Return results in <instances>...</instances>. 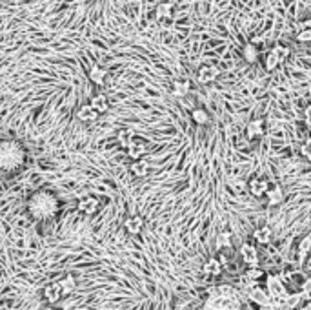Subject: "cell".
<instances>
[{"label":"cell","instance_id":"1","mask_svg":"<svg viewBox=\"0 0 311 310\" xmlns=\"http://www.w3.org/2000/svg\"><path fill=\"white\" fill-rule=\"evenodd\" d=\"M58 210H60V201L49 190H38L27 199V212L37 221L53 219L58 214Z\"/></svg>","mask_w":311,"mask_h":310},{"label":"cell","instance_id":"2","mask_svg":"<svg viewBox=\"0 0 311 310\" xmlns=\"http://www.w3.org/2000/svg\"><path fill=\"white\" fill-rule=\"evenodd\" d=\"M27 152L22 143L15 139L0 141V171L4 173H15L22 170L26 164Z\"/></svg>","mask_w":311,"mask_h":310},{"label":"cell","instance_id":"3","mask_svg":"<svg viewBox=\"0 0 311 310\" xmlns=\"http://www.w3.org/2000/svg\"><path fill=\"white\" fill-rule=\"evenodd\" d=\"M266 287H268V294L271 296V300H277V301H282L284 303L288 300V289H286L284 285H282V279L279 276H275V274H268L266 276Z\"/></svg>","mask_w":311,"mask_h":310},{"label":"cell","instance_id":"4","mask_svg":"<svg viewBox=\"0 0 311 310\" xmlns=\"http://www.w3.org/2000/svg\"><path fill=\"white\" fill-rule=\"evenodd\" d=\"M246 296H248V300L253 303V305H257V307H268V305H271V296L268 294V290H264L262 287H251V289L246 292Z\"/></svg>","mask_w":311,"mask_h":310},{"label":"cell","instance_id":"5","mask_svg":"<svg viewBox=\"0 0 311 310\" xmlns=\"http://www.w3.org/2000/svg\"><path fill=\"white\" fill-rule=\"evenodd\" d=\"M240 257L248 267H260V257L259 250L253 243H242L240 246Z\"/></svg>","mask_w":311,"mask_h":310},{"label":"cell","instance_id":"6","mask_svg":"<svg viewBox=\"0 0 311 310\" xmlns=\"http://www.w3.org/2000/svg\"><path fill=\"white\" fill-rule=\"evenodd\" d=\"M233 305H235V301L233 300H227V298H222L220 294H215V296H209L204 303V310H233Z\"/></svg>","mask_w":311,"mask_h":310},{"label":"cell","instance_id":"7","mask_svg":"<svg viewBox=\"0 0 311 310\" xmlns=\"http://www.w3.org/2000/svg\"><path fill=\"white\" fill-rule=\"evenodd\" d=\"M269 181L264 179V177H253L248 181V192L253 195V197H264L266 192L269 190Z\"/></svg>","mask_w":311,"mask_h":310},{"label":"cell","instance_id":"8","mask_svg":"<svg viewBox=\"0 0 311 310\" xmlns=\"http://www.w3.org/2000/svg\"><path fill=\"white\" fill-rule=\"evenodd\" d=\"M101 208V203H99V199L93 197V195H88V197H82L79 199V203H77V210H79L80 214L84 215H93L99 212Z\"/></svg>","mask_w":311,"mask_h":310},{"label":"cell","instance_id":"9","mask_svg":"<svg viewBox=\"0 0 311 310\" xmlns=\"http://www.w3.org/2000/svg\"><path fill=\"white\" fill-rule=\"evenodd\" d=\"M197 79L201 84H211V82H215L218 79V68L213 64H204L199 68L197 71Z\"/></svg>","mask_w":311,"mask_h":310},{"label":"cell","instance_id":"10","mask_svg":"<svg viewBox=\"0 0 311 310\" xmlns=\"http://www.w3.org/2000/svg\"><path fill=\"white\" fill-rule=\"evenodd\" d=\"M44 298H46V301H48L49 305H55V303H58V301L62 300L64 294H62V287H60V283H49L48 287H44Z\"/></svg>","mask_w":311,"mask_h":310},{"label":"cell","instance_id":"11","mask_svg":"<svg viewBox=\"0 0 311 310\" xmlns=\"http://www.w3.org/2000/svg\"><path fill=\"white\" fill-rule=\"evenodd\" d=\"M99 115H101V113L97 112L90 102H88V104H82V106L77 110V119H79L80 123H95L97 119H99Z\"/></svg>","mask_w":311,"mask_h":310},{"label":"cell","instance_id":"12","mask_svg":"<svg viewBox=\"0 0 311 310\" xmlns=\"http://www.w3.org/2000/svg\"><path fill=\"white\" fill-rule=\"evenodd\" d=\"M191 91V82L188 79H177L173 80L171 84V95L177 97V99H184V97L190 95Z\"/></svg>","mask_w":311,"mask_h":310},{"label":"cell","instance_id":"13","mask_svg":"<svg viewBox=\"0 0 311 310\" xmlns=\"http://www.w3.org/2000/svg\"><path fill=\"white\" fill-rule=\"evenodd\" d=\"M124 228H126L127 234L138 235L144 228V219L140 215H129V217L124 221Z\"/></svg>","mask_w":311,"mask_h":310},{"label":"cell","instance_id":"14","mask_svg":"<svg viewBox=\"0 0 311 310\" xmlns=\"http://www.w3.org/2000/svg\"><path fill=\"white\" fill-rule=\"evenodd\" d=\"M222 268H224V265L220 263L218 257H209V259L202 265V272L206 274V276H213V278H216V276H220L222 274Z\"/></svg>","mask_w":311,"mask_h":310},{"label":"cell","instance_id":"15","mask_svg":"<svg viewBox=\"0 0 311 310\" xmlns=\"http://www.w3.org/2000/svg\"><path fill=\"white\" fill-rule=\"evenodd\" d=\"M246 135L248 139H260L264 135V121L262 119H253L246 126Z\"/></svg>","mask_w":311,"mask_h":310},{"label":"cell","instance_id":"16","mask_svg":"<svg viewBox=\"0 0 311 310\" xmlns=\"http://www.w3.org/2000/svg\"><path fill=\"white\" fill-rule=\"evenodd\" d=\"M90 104L93 108H95V110L99 113H101V115L109 110V99H107V95H105V93H101V91L91 97V99H90Z\"/></svg>","mask_w":311,"mask_h":310},{"label":"cell","instance_id":"17","mask_svg":"<svg viewBox=\"0 0 311 310\" xmlns=\"http://www.w3.org/2000/svg\"><path fill=\"white\" fill-rule=\"evenodd\" d=\"M88 77H90V80L95 86H104L105 77H107V71H105V68H102V66L95 64V66H91Z\"/></svg>","mask_w":311,"mask_h":310},{"label":"cell","instance_id":"18","mask_svg":"<svg viewBox=\"0 0 311 310\" xmlns=\"http://www.w3.org/2000/svg\"><path fill=\"white\" fill-rule=\"evenodd\" d=\"M127 150V157L131 160H137V159H142V155L146 154V146H144V143H140V141H131L129 145L126 146Z\"/></svg>","mask_w":311,"mask_h":310},{"label":"cell","instance_id":"19","mask_svg":"<svg viewBox=\"0 0 311 310\" xmlns=\"http://www.w3.org/2000/svg\"><path fill=\"white\" fill-rule=\"evenodd\" d=\"M266 197H268V204L269 206H277L284 201V192H282V188L279 184H273V186H269V190L266 192Z\"/></svg>","mask_w":311,"mask_h":310},{"label":"cell","instance_id":"20","mask_svg":"<svg viewBox=\"0 0 311 310\" xmlns=\"http://www.w3.org/2000/svg\"><path fill=\"white\" fill-rule=\"evenodd\" d=\"M271 237H273V232H271V228H268V226H260V228H257V230L253 232V239H255V243H259V245H268V243H271Z\"/></svg>","mask_w":311,"mask_h":310},{"label":"cell","instance_id":"21","mask_svg":"<svg viewBox=\"0 0 311 310\" xmlns=\"http://www.w3.org/2000/svg\"><path fill=\"white\" fill-rule=\"evenodd\" d=\"M129 170H131L133 175L146 177L149 173V162H148V160H144V159H137V160H133V162H131Z\"/></svg>","mask_w":311,"mask_h":310},{"label":"cell","instance_id":"22","mask_svg":"<svg viewBox=\"0 0 311 310\" xmlns=\"http://www.w3.org/2000/svg\"><path fill=\"white\" fill-rule=\"evenodd\" d=\"M58 283H60V287H62V294H64V298H66V296H69L75 289H77V278H75V276H71V274H68V276H64V278L60 279Z\"/></svg>","mask_w":311,"mask_h":310},{"label":"cell","instance_id":"23","mask_svg":"<svg viewBox=\"0 0 311 310\" xmlns=\"http://www.w3.org/2000/svg\"><path fill=\"white\" fill-rule=\"evenodd\" d=\"M280 62H282V60L279 59V55L275 53L273 49H269L268 53L264 55V70L266 71H273Z\"/></svg>","mask_w":311,"mask_h":310},{"label":"cell","instance_id":"24","mask_svg":"<svg viewBox=\"0 0 311 310\" xmlns=\"http://www.w3.org/2000/svg\"><path fill=\"white\" fill-rule=\"evenodd\" d=\"M173 2H160L155 9V15H157V18H169V16H173Z\"/></svg>","mask_w":311,"mask_h":310},{"label":"cell","instance_id":"25","mask_svg":"<svg viewBox=\"0 0 311 310\" xmlns=\"http://www.w3.org/2000/svg\"><path fill=\"white\" fill-rule=\"evenodd\" d=\"M242 57L246 62L255 64V62L259 60V49H257V46H253V44H246V46L242 48Z\"/></svg>","mask_w":311,"mask_h":310},{"label":"cell","instance_id":"26","mask_svg":"<svg viewBox=\"0 0 311 310\" xmlns=\"http://www.w3.org/2000/svg\"><path fill=\"white\" fill-rule=\"evenodd\" d=\"M191 119H193V123L199 124V126H204V124L209 123V115L204 108H195L193 112H191Z\"/></svg>","mask_w":311,"mask_h":310},{"label":"cell","instance_id":"27","mask_svg":"<svg viewBox=\"0 0 311 310\" xmlns=\"http://www.w3.org/2000/svg\"><path fill=\"white\" fill-rule=\"evenodd\" d=\"M227 246H231V232H220L218 237H216V248L222 250V248H227Z\"/></svg>","mask_w":311,"mask_h":310},{"label":"cell","instance_id":"28","mask_svg":"<svg viewBox=\"0 0 311 310\" xmlns=\"http://www.w3.org/2000/svg\"><path fill=\"white\" fill-rule=\"evenodd\" d=\"M244 274H246L249 279H253V281H260L262 278H266V272H264L260 267H248V270Z\"/></svg>","mask_w":311,"mask_h":310},{"label":"cell","instance_id":"29","mask_svg":"<svg viewBox=\"0 0 311 310\" xmlns=\"http://www.w3.org/2000/svg\"><path fill=\"white\" fill-rule=\"evenodd\" d=\"M310 252H311V235H306V237H302L301 243H299V256L306 257Z\"/></svg>","mask_w":311,"mask_h":310},{"label":"cell","instance_id":"30","mask_svg":"<svg viewBox=\"0 0 311 310\" xmlns=\"http://www.w3.org/2000/svg\"><path fill=\"white\" fill-rule=\"evenodd\" d=\"M216 290H218V294H220L222 298H227V300H233V301H235V298H237L235 289L229 287V285H220V287H216Z\"/></svg>","mask_w":311,"mask_h":310},{"label":"cell","instance_id":"31","mask_svg":"<svg viewBox=\"0 0 311 310\" xmlns=\"http://www.w3.org/2000/svg\"><path fill=\"white\" fill-rule=\"evenodd\" d=\"M301 155L306 160H310V162H311V139H306L301 145Z\"/></svg>","mask_w":311,"mask_h":310},{"label":"cell","instance_id":"32","mask_svg":"<svg viewBox=\"0 0 311 310\" xmlns=\"http://www.w3.org/2000/svg\"><path fill=\"white\" fill-rule=\"evenodd\" d=\"M275 51V53L279 55V59L280 60H286L288 59V57H290V48H288V46H273V48H271Z\"/></svg>","mask_w":311,"mask_h":310},{"label":"cell","instance_id":"33","mask_svg":"<svg viewBox=\"0 0 311 310\" xmlns=\"http://www.w3.org/2000/svg\"><path fill=\"white\" fill-rule=\"evenodd\" d=\"M118 143L126 148V146L131 143V134H129V132H120V135H118Z\"/></svg>","mask_w":311,"mask_h":310},{"label":"cell","instance_id":"34","mask_svg":"<svg viewBox=\"0 0 311 310\" xmlns=\"http://www.w3.org/2000/svg\"><path fill=\"white\" fill-rule=\"evenodd\" d=\"M297 40H299V42H311V29L299 33V35H297Z\"/></svg>","mask_w":311,"mask_h":310},{"label":"cell","instance_id":"35","mask_svg":"<svg viewBox=\"0 0 311 310\" xmlns=\"http://www.w3.org/2000/svg\"><path fill=\"white\" fill-rule=\"evenodd\" d=\"M301 290H304V292L311 294V276H308V278L301 283Z\"/></svg>","mask_w":311,"mask_h":310},{"label":"cell","instance_id":"36","mask_svg":"<svg viewBox=\"0 0 311 310\" xmlns=\"http://www.w3.org/2000/svg\"><path fill=\"white\" fill-rule=\"evenodd\" d=\"M304 121H306L308 126H311V104L304 108Z\"/></svg>","mask_w":311,"mask_h":310},{"label":"cell","instance_id":"37","mask_svg":"<svg viewBox=\"0 0 311 310\" xmlns=\"http://www.w3.org/2000/svg\"><path fill=\"white\" fill-rule=\"evenodd\" d=\"M242 310H257V309H255V307H253V303H246Z\"/></svg>","mask_w":311,"mask_h":310},{"label":"cell","instance_id":"38","mask_svg":"<svg viewBox=\"0 0 311 310\" xmlns=\"http://www.w3.org/2000/svg\"><path fill=\"white\" fill-rule=\"evenodd\" d=\"M44 310H60V309H57V307H55V305H49V307H46V309H44Z\"/></svg>","mask_w":311,"mask_h":310},{"label":"cell","instance_id":"39","mask_svg":"<svg viewBox=\"0 0 311 310\" xmlns=\"http://www.w3.org/2000/svg\"><path fill=\"white\" fill-rule=\"evenodd\" d=\"M295 310H299V309H295Z\"/></svg>","mask_w":311,"mask_h":310},{"label":"cell","instance_id":"40","mask_svg":"<svg viewBox=\"0 0 311 310\" xmlns=\"http://www.w3.org/2000/svg\"><path fill=\"white\" fill-rule=\"evenodd\" d=\"M227 310H229V309H227Z\"/></svg>","mask_w":311,"mask_h":310},{"label":"cell","instance_id":"41","mask_svg":"<svg viewBox=\"0 0 311 310\" xmlns=\"http://www.w3.org/2000/svg\"><path fill=\"white\" fill-rule=\"evenodd\" d=\"M310 235H311V234H310Z\"/></svg>","mask_w":311,"mask_h":310}]
</instances>
